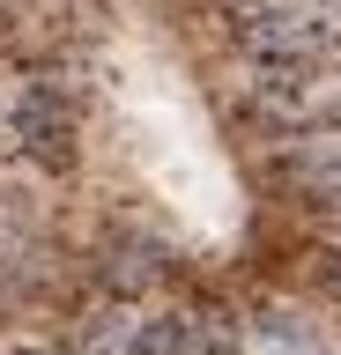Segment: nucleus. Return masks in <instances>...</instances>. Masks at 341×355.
<instances>
[{
    "instance_id": "obj_1",
    "label": "nucleus",
    "mask_w": 341,
    "mask_h": 355,
    "mask_svg": "<svg viewBox=\"0 0 341 355\" xmlns=\"http://www.w3.org/2000/svg\"><path fill=\"white\" fill-rule=\"evenodd\" d=\"M8 126H15L23 155L45 163V171H60V163L74 155V119H67V104H60L52 82H30L23 96H15V111H8Z\"/></svg>"
},
{
    "instance_id": "obj_2",
    "label": "nucleus",
    "mask_w": 341,
    "mask_h": 355,
    "mask_svg": "<svg viewBox=\"0 0 341 355\" xmlns=\"http://www.w3.org/2000/svg\"><path fill=\"white\" fill-rule=\"evenodd\" d=\"M119 355H201V311H156V318H134V333L119 340Z\"/></svg>"
},
{
    "instance_id": "obj_3",
    "label": "nucleus",
    "mask_w": 341,
    "mask_h": 355,
    "mask_svg": "<svg viewBox=\"0 0 341 355\" xmlns=\"http://www.w3.org/2000/svg\"><path fill=\"white\" fill-rule=\"evenodd\" d=\"M326 296H334V304H341V252H334V259H326Z\"/></svg>"
},
{
    "instance_id": "obj_4",
    "label": "nucleus",
    "mask_w": 341,
    "mask_h": 355,
    "mask_svg": "<svg viewBox=\"0 0 341 355\" xmlns=\"http://www.w3.org/2000/svg\"><path fill=\"white\" fill-rule=\"evenodd\" d=\"M15 355H45V348H15Z\"/></svg>"
}]
</instances>
